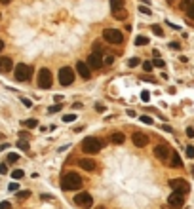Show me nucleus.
<instances>
[{
  "label": "nucleus",
  "instance_id": "nucleus-1",
  "mask_svg": "<svg viewBox=\"0 0 194 209\" xmlns=\"http://www.w3.org/2000/svg\"><path fill=\"white\" fill-rule=\"evenodd\" d=\"M84 186V181H82V177H80L78 173H74V171H71V173H67V175H63V179H61V188L63 190H80Z\"/></svg>",
  "mask_w": 194,
  "mask_h": 209
},
{
  "label": "nucleus",
  "instance_id": "nucleus-2",
  "mask_svg": "<svg viewBox=\"0 0 194 209\" xmlns=\"http://www.w3.org/2000/svg\"><path fill=\"white\" fill-rule=\"evenodd\" d=\"M101 148H103V143L95 137H88V139L82 141V150L86 154H97Z\"/></svg>",
  "mask_w": 194,
  "mask_h": 209
},
{
  "label": "nucleus",
  "instance_id": "nucleus-3",
  "mask_svg": "<svg viewBox=\"0 0 194 209\" xmlns=\"http://www.w3.org/2000/svg\"><path fill=\"white\" fill-rule=\"evenodd\" d=\"M32 74V67L31 65H25V63H19L15 67V80L17 82H27Z\"/></svg>",
  "mask_w": 194,
  "mask_h": 209
},
{
  "label": "nucleus",
  "instance_id": "nucleus-4",
  "mask_svg": "<svg viewBox=\"0 0 194 209\" xmlns=\"http://www.w3.org/2000/svg\"><path fill=\"white\" fill-rule=\"evenodd\" d=\"M103 38L110 44H122L124 42V34L118 29H105L103 30Z\"/></svg>",
  "mask_w": 194,
  "mask_h": 209
},
{
  "label": "nucleus",
  "instance_id": "nucleus-5",
  "mask_svg": "<svg viewBox=\"0 0 194 209\" xmlns=\"http://www.w3.org/2000/svg\"><path fill=\"white\" fill-rule=\"evenodd\" d=\"M59 84L61 86H71L72 82H74V70L71 69V67H63V69H59Z\"/></svg>",
  "mask_w": 194,
  "mask_h": 209
},
{
  "label": "nucleus",
  "instance_id": "nucleus-6",
  "mask_svg": "<svg viewBox=\"0 0 194 209\" xmlns=\"http://www.w3.org/2000/svg\"><path fill=\"white\" fill-rule=\"evenodd\" d=\"M53 80H52V72L48 69H40L38 70V86L42 87V90H48V87H52Z\"/></svg>",
  "mask_w": 194,
  "mask_h": 209
},
{
  "label": "nucleus",
  "instance_id": "nucleus-7",
  "mask_svg": "<svg viewBox=\"0 0 194 209\" xmlns=\"http://www.w3.org/2000/svg\"><path fill=\"white\" fill-rule=\"evenodd\" d=\"M74 203H76L78 207L88 209V207L93 205V198L89 196V192H80V194H76V196H74Z\"/></svg>",
  "mask_w": 194,
  "mask_h": 209
},
{
  "label": "nucleus",
  "instance_id": "nucleus-8",
  "mask_svg": "<svg viewBox=\"0 0 194 209\" xmlns=\"http://www.w3.org/2000/svg\"><path fill=\"white\" fill-rule=\"evenodd\" d=\"M154 156L160 162H167L171 158V150H169L167 145H158V147H154Z\"/></svg>",
  "mask_w": 194,
  "mask_h": 209
},
{
  "label": "nucleus",
  "instance_id": "nucleus-9",
  "mask_svg": "<svg viewBox=\"0 0 194 209\" xmlns=\"http://www.w3.org/2000/svg\"><path fill=\"white\" fill-rule=\"evenodd\" d=\"M167 203L173 205V207H183L185 205V194L179 192V190H173L169 194V198H167Z\"/></svg>",
  "mask_w": 194,
  "mask_h": 209
},
{
  "label": "nucleus",
  "instance_id": "nucleus-10",
  "mask_svg": "<svg viewBox=\"0 0 194 209\" xmlns=\"http://www.w3.org/2000/svg\"><path fill=\"white\" fill-rule=\"evenodd\" d=\"M76 72L82 76L84 80H89L91 78V67L88 65V61H78L76 63Z\"/></svg>",
  "mask_w": 194,
  "mask_h": 209
},
{
  "label": "nucleus",
  "instance_id": "nucleus-11",
  "mask_svg": "<svg viewBox=\"0 0 194 209\" xmlns=\"http://www.w3.org/2000/svg\"><path fill=\"white\" fill-rule=\"evenodd\" d=\"M169 186H171L173 190L183 192V194H187V192L190 190V186H188V183H187L185 179H171V181H169Z\"/></svg>",
  "mask_w": 194,
  "mask_h": 209
},
{
  "label": "nucleus",
  "instance_id": "nucleus-12",
  "mask_svg": "<svg viewBox=\"0 0 194 209\" xmlns=\"http://www.w3.org/2000/svg\"><path fill=\"white\" fill-rule=\"evenodd\" d=\"M88 65H89L91 69H101L103 67V55H101V51L89 53V55H88Z\"/></svg>",
  "mask_w": 194,
  "mask_h": 209
},
{
  "label": "nucleus",
  "instance_id": "nucleus-13",
  "mask_svg": "<svg viewBox=\"0 0 194 209\" xmlns=\"http://www.w3.org/2000/svg\"><path fill=\"white\" fill-rule=\"evenodd\" d=\"M131 141H133V145L139 147V148H145L148 145V137L145 133H141V131H135V133L131 135Z\"/></svg>",
  "mask_w": 194,
  "mask_h": 209
},
{
  "label": "nucleus",
  "instance_id": "nucleus-14",
  "mask_svg": "<svg viewBox=\"0 0 194 209\" xmlns=\"http://www.w3.org/2000/svg\"><path fill=\"white\" fill-rule=\"evenodd\" d=\"M78 166L82 167V169H86V171H95V167H97V163L91 160V158H82L78 162Z\"/></svg>",
  "mask_w": 194,
  "mask_h": 209
},
{
  "label": "nucleus",
  "instance_id": "nucleus-15",
  "mask_svg": "<svg viewBox=\"0 0 194 209\" xmlns=\"http://www.w3.org/2000/svg\"><path fill=\"white\" fill-rule=\"evenodd\" d=\"M14 63H11L10 57H0V72H10Z\"/></svg>",
  "mask_w": 194,
  "mask_h": 209
},
{
  "label": "nucleus",
  "instance_id": "nucleus-16",
  "mask_svg": "<svg viewBox=\"0 0 194 209\" xmlns=\"http://www.w3.org/2000/svg\"><path fill=\"white\" fill-rule=\"evenodd\" d=\"M169 163L173 167H183V160H181V156L177 152H171V158H169Z\"/></svg>",
  "mask_w": 194,
  "mask_h": 209
},
{
  "label": "nucleus",
  "instance_id": "nucleus-17",
  "mask_svg": "<svg viewBox=\"0 0 194 209\" xmlns=\"http://www.w3.org/2000/svg\"><path fill=\"white\" fill-rule=\"evenodd\" d=\"M110 141L114 143V145H122V143L126 141V137H124V133H118V131H116V133L110 135Z\"/></svg>",
  "mask_w": 194,
  "mask_h": 209
},
{
  "label": "nucleus",
  "instance_id": "nucleus-18",
  "mask_svg": "<svg viewBox=\"0 0 194 209\" xmlns=\"http://www.w3.org/2000/svg\"><path fill=\"white\" fill-rule=\"evenodd\" d=\"M23 126H25L27 129H34V127H36L38 126V120H34V118H29V120H23V122H21Z\"/></svg>",
  "mask_w": 194,
  "mask_h": 209
},
{
  "label": "nucleus",
  "instance_id": "nucleus-19",
  "mask_svg": "<svg viewBox=\"0 0 194 209\" xmlns=\"http://www.w3.org/2000/svg\"><path fill=\"white\" fill-rule=\"evenodd\" d=\"M110 8H112V12L122 10L124 8V0H110Z\"/></svg>",
  "mask_w": 194,
  "mask_h": 209
},
{
  "label": "nucleus",
  "instance_id": "nucleus-20",
  "mask_svg": "<svg viewBox=\"0 0 194 209\" xmlns=\"http://www.w3.org/2000/svg\"><path fill=\"white\" fill-rule=\"evenodd\" d=\"M114 14V19H118V21H124L126 17H128V15H126V10L122 8V10H116V12H112Z\"/></svg>",
  "mask_w": 194,
  "mask_h": 209
},
{
  "label": "nucleus",
  "instance_id": "nucleus-21",
  "mask_svg": "<svg viewBox=\"0 0 194 209\" xmlns=\"http://www.w3.org/2000/svg\"><path fill=\"white\" fill-rule=\"evenodd\" d=\"M148 38L147 36H135V46H147Z\"/></svg>",
  "mask_w": 194,
  "mask_h": 209
},
{
  "label": "nucleus",
  "instance_id": "nucleus-22",
  "mask_svg": "<svg viewBox=\"0 0 194 209\" xmlns=\"http://www.w3.org/2000/svg\"><path fill=\"white\" fill-rule=\"evenodd\" d=\"M143 69H145V72H151V70L154 69V63H152V61H145V63H143Z\"/></svg>",
  "mask_w": 194,
  "mask_h": 209
},
{
  "label": "nucleus",
  "instance_id": "nucleus-23",
  "mask_svg": "<svg viewBox=\"0 0 194 209\" xmlns=\"http://www.w3.org/2000/svg\"><path fill=\"white\" fill-rule=\"evenodd\" d=\"M152 32L156 36H164V30H162V27L160 25H152Z\"/></svg>",
  "mask_w": 194,
  "mask_h": 209
},
{
  "label": "nucleus",
  "instance_id": "nucleus-24",
  "mask_svg": "<svg viewBox=\"0 0 194 209\" xmlns=\"http://www.w3.org/2000/svg\"><path fill=\"white\" fill-rule=\"evenodd\" d=\"M194 4V0H181V10H187Z\"/></svg>",
  "mask_w": 194,
  "mask_h": 209
},
{
  "label": "nucleus",
  "instance_id": "nucleus-25",
  "mask_svg": "<svg viewBox=\"0 0 194 209\" xmlns=\"http://www.w3.org/2000/svg\"><path fill=\"white\" fill-rule=\"evenodd\" d=\"M152 63H154V67H158V69H164V67H166V61H162L160 57H156Z\"/></svg>",
  "mask_w": 194,
  "mask_h": 209
},
{
  "label": "nucleus",
  "instance_id": "nucleus-26",
  "mask_svg": "<svg viewBox=\"0 0 194 209\" xmlns=\"http://www.w3.org/2000/svg\"><path fill=\"white\" fill-rule=\"evenodd\" d=\"M23 175H25V173H23V169H15V171H11V177H14V179H23Z\"/></svg>",
  "mask_w": 194,
  "mask_h": 209
},
{
  "label": "nucleus",
  "instance_id": "nucleus-27",
  "mask_svg": "<svg viewBox=\"0 0 194 209\" xmlns=\"http://www.w3.org/2000/svg\"><path fill=\"white\" fill-rule=\"evenodd\" d=\"M139 63H141V59H137V57H131V59L128 61V67H131V69H133V67H137V65H139Z\"/></svg>",
  "mask_w": 194,
  "mask_h": 209
},
{
  "label": "nucleus",
  "instance_id": "nucleus-28",
  "mask_svg": "<svg viewBox=\"0 0 194 209\" xmlns=\"http://www.w3.org/2000/svg\"><path fill=\"white\" fill-rule=\"evenodd\" d=\"M17 147L21 148V150H29V143L23 139V141H17Z\"/></svg>",
  "mask_w": 194,
  "mask_h": 209
},
{
  "label": "nucleus",
  "instance_id": "nucleus-29",
  "mask_svg": "<svg viewBox=\"0 0 194 209\" xmlns=\"http://www.w3.org/2000/svg\"><path fill=\"white\" fill-rule=\"evenodd\" d=\"M31 196V190H23V192H17V198L19 200H25V198Z\"/></svg>",
  "mask_w": 194,
  "mask_h": 209
},
{
  "label": "nucleus",
  "instance_id": "nucleus-30",
  "mask_svg": "<svg viewBox=\"0 0 194 209\" xmlns=\"http://www.w3.org/2000/svg\"><path fill=\"white\" fill-rule=\"evenodd\" d=\"M76 120V114H65L63 116V122H74Z\"/></svg>",
  "mask_w": 194,
  "mask_h": 209
},
{
  "label": "nucleus",
  "instance_id": "nucleus-31",
  "mask_svg": "<svg viewBox=\"0 0 194 209\" xmlns=\"http://www.w3.org/2000/svg\"><path fill=\"white\" fill-rule=\"evenodd\" d=\"M17 160H19L17 154H8V162H10V163H15Z\"/></svg>",
  "mask_w": 194,
  "mask_h": 209
},
{
  "label": "nucleus",
  "instance_id": "nucleus-32",
  "mask_svg": "<svg viewBox=\"0 0 194 209\" xmlns=\"http://www.w3.org/2000/svg\"><path fill=\"white\" fill-rule=\"evenodd\" d=\"M187 15H188V17H190L192 21H194V4H192L190 8H187Z\"/></svg>",
  "mask_w": 194,
  "mask_h": 209
},
{
  "label": "nucleus",
  "instance_id": "nucleus-33",
  "mask_svg": "<svg viewBox=\"0 0 194 209\" xmlns=\"http://www.w3.org/2000/svg\"><path fill=\"white\" fill-rule=\"evenodd\" d=\"M141 99H143L145 103H148V101H151V93H148V91H143V93H141Z\"/></svg>",
  "mask_w": 194,
  "mask_h": 209
},
{
  "label": "nucleus",
  "instance_id": "nucleus-34",
  "mask_svg": "<svg viewBox=\"0 0 194 209\" xmlns=\"http://www.w3.org/2000/svg\"><path fill=\"white\" fill-rule=\"evenodd\" d=\"M103 63H105V65H112V63H114V57H112V55H105Z\"/></svg>",
  "mask_w": 194,
  "mask_h": 209
},
{
  "label": "nucleus",
  "instance_id": "nucleus-35",
  "mask_svg": "<svg viewBox=\"0 0 194 209\" xmlns=\"http://www.w3.org/2000/svg\"><path fill=\"white\" fill-rule=\"evenodd\" d=\"M139 12H141V14H145V15H151V8L141 6V8H139Z\"/></svg>",
  "mask_w": 194,
  "mask_h": 209
},
{
  "label": "nucleus",
  "instance_id": "nucleus-36",
  "mask_svg": "<svg viewBox=\"0 0 194 209\" xmlns=\"http://www.w3.org/2000/svg\"><path fill=\"white\" fill-rule=\"evenodd\" d=\"M187 156H188V158H194V147H192V145L187 147Z\"/></svg>",
  "mask_w": 194,
  "mask_h": 209
},
{
  "label": "nucleus",
  "instance_id": "nucleus-37",
  "mask_svg": "<svg viewBox=\"0 0 194 209\" xmlns=\"http://www.w3.org/2000/svg\"><path fill=\"white\" fill-rule=\"evenodd\" d=\"M8 188H10V192H17V188H19V184H17V183H11V184L8 186Z\"/></svg>",
  "mask_w": 194,
  "mask_h": 209
},
{
  "label": "nucleus",
  "instance_id": "nucleus-38",
  "mask_svg": "<svg viewBox=\"0 0 194 209\" xmlns=\"http://www.w3.org/2000/svg\"><path fill=\"white\" fill-rule=\"evenodd\" d=\"M61 111V107L59 105H53V107H50V114H53V112H59Z\"/></svg>",
  "mask_w": 194,
  "mask_h": 209
},
{
  "label": "nucleus",
  "instance_id": "nucleus-39",
  "mask_svg": "<svg viewBox=\"0 0 194 209\" xmlns=\"http://www.w3.org/2000/svg\"><path fill=\"white\" fill-rule=\"evenodd\" d=\"M141 122H143V124H148V126H151V124H152V118H148V116H141Z\"/></svg>",
  "mask_w": 194,
  "mask_h": 209
},
{
  "label": "nucleus",
  "instance_id": "nucleus-40",
  "mask_svg": "<svg viewBox=\"0 0 194 209\" xmlns=\"http://www.w3.org/2000/svg\"><path fill=\"white\" fill-rule=\"evenodd\" d=\"M40 200H44V202H52L53 198H52L50 194H42V196H40Z\"/></svg>",
  "mask_w": 194,
  "mask_h": 209
},
{
  "label": "nucleus",
  "instance_id": "nucleus-41",
  "mask_svg": "<svg viewBox=\"0 0 194 209\" xmlns=\"http://www.w3.org/2000/svg\"><path fill=\"white\" fill-rule=\"evenodd\" d=\"M0 209H11V203L10 202H2L0 203Z\"/></svg>",
  "mask_w": 194,
  "mask_h": 209
},
{
  "label": "nucleus",
  "instance_id": "nucleus-42",
  "mask_svg": "<svg viewBox=\"0 0 194 209\" xmlns=\"http://www.w3.org/2000/svg\"><path fill=\"white\" fill-rule=\"evenodd\" d=\"M169 48H171V50H181L179 42H171V44H169Z\"/></svg>",
  "mask_w": 194,
  "mask_h": 209
},
{
  "label": "nucleus",
  "instance_id": "nucleus-43",
  "mask_svg": "<svg viewBox=\"0 0 194 209\" xmlns=\"http://www.w3.org/2000/svg\"><path fill=\"white\" fill-rule=\"evenodd\" d=\"M21 103H23V105H25V107H32V103H31V99H25V97H23V99H21Z\"/></svg>",
  "mask_w": 194,
  "mask_h": 209
},
{
  "label": "nucleus",
  "instance_id": "nucleus-44",
  "mask_svg": "<svg viewBox=\"0 0 194 209\" xmlns=\"http://www.w3.org/2000/svg\"><path fill=\"white\" fill-rule=\"evenodd\" d=\"M187 135L188 137H194V127H187Z\"/></svg>",
  "mask_w": 194,
  "mask_h": 209
},
{
  "label": "nucleus",
  "instance_id": "nucleus-45",
  "mask_svg": "<svg viewBox=\"0 0 194 209\" xmlns=\"http://www.w3.org/2000/svg\"><path fill=\"white\" fill-rule=\"evenodd\" d=\"M8 171V166L6 163H0V173H6Z\"/></svg>",
  "mask_w": 194,
  "mask_h": 209
},
{
  "label": "nucleus",
  "instance_id": "nucleus-46",
  "mask_svg": "<svg viewBox=\"0 0 194 209\" xmlns=\"http://www.w3.org/2000/svg\"><path fill=\"white\" fill-rule=\"evenodd\" d=\"M95 111H97V112H105V107H103V105H97Z\"/></svg>",
  "mask_w": 194,
  "mask_h": 209
},
{
  "label": "nucleus",
  "instance_id": "nucleus-47",
  "mask_svg": "<svg viewBox=\"0 0 194 209\" xmlns=\"http://www.w3.org/2000/svg\"><path fill=\"white\" fill-rule=\"evenodd\" d=\"M164 131H167V133H171V131H173V129H171L169 126H166V124H164Z\"/></svg>",
  "mask_w": 194,
  "mask_h": 209
},
{
  "label": "nucleus",
  "instance_id": "nucleus-48",
  "mask_svg": "<svg viewBox=\"0 0 194 209\" xmlns=\"http://www.w3.org/2000/svg\"><path fill=\"white\" fill-rule=\"evenodd\" d=\"M11 0H0V4H10Z\"/></svg>",
  "mask_w": 194,
  "mask_h": 209
},
{
  "label": "nucleus",
  "instance_id": "nucleus-49",
  "mask_svg": "<svg viewBox=\"0 0 194 209\" xmlns=\"http://www.w3.org/2000/svg\"><path fill=\"white\" fill-rule=\"evenodd\" d=\"M2 50H4V42H2V40H0V51H2Z\"/></svg>",
  "mask_w": 194,
  "mask_h": 209
},
{
  "label": "nucleus",
  "instance_id": "nucleus-50",
  "mask_svg": "<svg viewBox=\"0 0 194 209\" xmlns=\"http://www.w3.org/2000/svg\"><path fill=\"white\" fill-rule=\"evenodd\" d=\"M162 209H173V205H164Z\"/></svg>",
  "mask_w": 194,
  "mask_h": 209
},
{
  "label": "nucleus",
  "instance_id": "nucleus-51",
  "mask_svg": "<svg viewBox=\"0 0 194 209\" xmlns=\"http://www.w3.org/2000/svg\"><path fill=\"white\" fill-rule=\"evenodd\" d=\"M190 169H192V175H194V166H192V167H190Z\"/></svg>",
  "mask_w": 194,
  "mask_h": 209
},
{
  "label": "nucleus",
  "instance_id": "nucleus-52",
  "mask_svg": "<svg viewBox=\"0 0 194 209\" xmlns=\"http://www.w3.org/2000/svg\"><path fill=\"white\" fill-rule=\"evenodd\" d=\"M97 209H105V207H97Z\"/></svg>",
  "mask_w": 194,
  "mask_h": 209
}]
</instances>
